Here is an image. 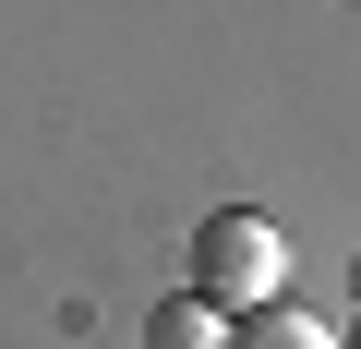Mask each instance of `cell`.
Here are the masks:
<instances>
[{"instance_id": "obj_2", "label": "cell", "mask_w": 361, "mask_h": 349, "mask_svg": "<svg viewBox=\"0 0 361 349\" xmlns=\"http://www.w3.org/2000/svg\"><path fill=\"white\" fill-rule=\"evenodd\" d=\"M145 349H229V313L193 301V289H169V301L145 313Z\"/></svg>"}, {"instance_id": "obj_1", "label": "cell", "mask_w": 361, "mask_h": 349, "mask_svg": "<svg viewBox=\"0 0 361 349\" xmlns=\"http://www.w3.org/2000/svg\"><path fill=\"white\" fill-rule=\"evenodd\" d=\"M193 301H217V313H265V301H289V229L253 217V205L193 217Z\"/></svg>"}, {"instance_id": "obj_3", "label": "cell", "mask_w": 361, "mask_h": 349, "mask_svg": "<svg viewBox=\"0 0 361 349\" xmlns=\"http://www.w3.org/2000/svg\"><path fill=\"white\" fill-rule=\"evenodd\" d=\"M229 349H337V325H313L301 301H265V313L229 325Z\"/></svg>"}, {"instance_id": "obj_4", "label": "cell", "mask_w": 361, "mask_h": 349, "mask_svg": "<svg viewBox=\"0 0 361 349\" xmlns=\"http://www.w3.org/2000/svg\"><path fill=\"white\" fill-rule=\"evenodd\" d=\"M337 349H361V325H349V337H337Z\"/></svg>"}]
</instances>
